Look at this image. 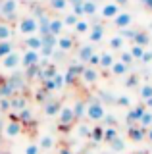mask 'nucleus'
I'll return each mask as SVG.
<instances>
[{"label": "nucleus", "instance_id": "nucleus-18", "mask_svg": "<svg viewBox=\"0 0 152 154\" xmlns=\"http://www.w3.org/2000/svg\"><path fill=\"white\" fill-rule=\"evenodd\" d=\"M23 45H25V48H29V50H37V52H39L42 48V38L39 35H29V37H25Z\"/></svg>", "mask_w": 152, "mask_h": 154}, {"label": "nucleus", "instance_id": "nucleus-11", "mask_svg": "<svg viewBox=\"0 0 152 154\" xmlns=\"http://www.w3.org/2000/svg\"><path fill=\"white\" fill-rule=\"evenodd\" d=\"M98 69L96 67H91V66H85V69H83V73H81V77L79 79L83 81L85 85H94L98 81Z\"/></svg>", "mask_w": 152, "mask_h": 154}, {"label": "nucleus", "instance_id": "nucleus-36", "mask_svg": "<svg viewBox=\"0 0 152 154\" xmlns=\"http://www.w3.org/2000/svg\"><path fill=\"white\" fill-rule=\"evenodd\" d=\"M123 46H125V38L121 35H116L110 38V48L112 50H123Z\"/></svg>", "mask_w": 152, "mask_h": 154}, {"label": "nucleus", "instance_id": "nucleus-8", "mask_svg": "<svg viewBox=\"0 0 152 154\" xmlns=\"http://www.w3.org/2000/svg\"><path fill=\"white\" fill-rule=\"evenodd\" d=\"M41 62V54L37 50H29V48H27L25 52H23L21 54V67H31V66H37Z\"/></svg>", "mask_w": 152, "mask_h": 154}, {"label": "nucleus", "instance_id": "nucleus-58", "mask_svg": "<svg viewBox=\"0 0 152 154\" xmlns=\"http://www.w3.org/2000/svg\"><path fill=\"white\" fill-rule=\"evenodd\" d=\"M144 106H146L148 110H152V98H148V100H146V102H144Z\"/></svg>", "mask_w": 152, "mask_h": 154}, {"label": "nucleus", "instance_id": "nucleus-45", "mask_svg": "<svg viewBox=\"0 0 152 154\" xmlns=\"http://www.w3.org/2000/svg\"><path fill=\"white\" fill-rule=\"evenodd\" d=\"M137 31L139 29H131V27H125V29H120V35L123 37V38H135V35H137Z\"/></svg>", "mask_w": 152, "mask_h": 154}, {"label": "nucleus", "instance_id": "nucleus-19", "mask_svg": "<svg viewBox=\"0 0 152 154\" xmlns=\"http://www.w3.org/2000/svg\"><path fill=\"white\" fill-rule=\"evenodd\" d=\"M12 37H14V27H12V23L0 19V42H2V41H10Z\"/></svg>", "mask_w": 152, "mask_h": 154}, {"label": "nucleus", "instance_id": "nucleus-59", "mask_svg": "<svg viewBox=\"0 0 152 154\" xmlns=\"http://www.w3.org/2000/svg\"><path fill=\"white\" fill-rule=\"evenodd\" d=\"M144 6H146V8H148L150 12H152V0H146V2H144Z\"/></svg>", "mask_w": 152, "mask_h": 154}, {"label": "nucleus", "instance_id": "nucleus-46", "mask_svg": "<svg viewBox=\"0 0 152 154\" xmlns=\"http://www.w3.org/2000/svg\"><path fill=\"white\" fill-rule=\"evenodd\" d=\"M42 89L46 91V93H54V91H58L56 89V83H54V79H46V81H42Z\"/></svg>", "mask_w": 152, "mask_h": 154}, {"label": "nucleus", "instance_id": "nucleus-27", "mask_svg": "<svg viewBox=\"0 0 152 154\" xmlns=\"http://www.w3.org/2000/svg\"><path fill=\"white\" fill-rule=\"evenodd\" d=\"M91 141L94 143H104V125H94L91 129Z\"/></svg>", "mask_w": 152, "mask_h": 154}, {"label": "nucleus", "instance_id": "nucleus-17", "mask_svg": "<svg viewBox=\"0 0 152 154\" xmlns=\"http://www.w3.org/2000/svg\"><path fill=\"white\" fill-rule=\"evenodd\" d=\"M89 38H91V42H100L104 38V27L102 23H93L91 29H89Z\"/></svg>", "mask_w": 152, "mask_h": 154}, {"label": "nucleus", "instance_id": "nucleus-3", "mask_svg": "<svg viewBox=\"0 0 152 154\" xmlns=\"http://www.w3.org/2000/svg\"><path fill=\"white\" fill-rule=\"evenodd\" d=\"M17 8H20L17 0H2V2H0V19L10 23L12 19L17 16Z\"/></svg>", "mask_w": 152, "mask_h": 154}, {"label": "nucleus", "instance_id": "nucleus-39", "mask_svg": "<svg viewBox=\"0 0 152 154\" xmlns=\"http://www.w3.org/2000/svg\"><path fill=\"white\" fill-rule=\"evenodd\" d=\"M139 81H141V77L137 75V73H131V75H127L125 77V87L127 89H135V87H141L139 85Z\"/></svg>", "mask_w": 152, "mask_h": 154}, {"label": "nucleus", "instance_id": "nucleus-12", "mask_svg": "<svg viewBox=\"0 0 152 154\" xmlns=\"http://www.w3.org/2000/svg\"><path fill=\"white\" fill-rule=\"evenodd\" d=\"M25 108H27V98L21 93L14 94L12 98H10V112L17 114V112H21V110H25Z\"/></svg>", "mask_w": 152, "mask_h": 154}, {"label": "nucleus", "instance_id": "nucleus-16", "mask_svg": "<svg viewBox=\"0 0 152 154\" xmlns=\"http://www.w3.org/2000/svg\"><path fill=\"white\" fill-rule=\"evenodd\" d=\"M94 54V46H93V42L91 45H81L77 48V60L81 62V64L87 66V62H89V58H91Z\"/></svg>", "mask_w": 152, "mask_h": 154}, {"label": "nucleus", "instance_id": "nucleus-55", "mask_svg": "<svg viewBox=\"0 0 152 154\" xmlns=\"http://www.w3.org/2000/svg\"><path fill=\"white\" fill-rule=\"evenodd\" d=\"M60 154H73V150H71L69 146H62L60 148Z\"/></svg>", "mask_w": 152, "mask_h": 154}, {"label": "nucleus", "instance_id": "nucleus-13", "mask_svg": "<svg viewBox=\"0 0 152 154\" xmlns=\"http://www.w3.org/2000/svg\"><path fill=\"white\" fill-rule=\"evenodd\" d=\"M56 48H60L62 52H71L75 48V38L69 37V35H60L58 37V42H56Z\"/></svg>", "mask_w": 152, "mask_h": 154}, {"label": "nucleus", "instance_id": "nucleus-43", "mask_svg": "<svg viewBox=\"0 0 152 154\" xmlns=\"http://www.w3.org/2000/svg\"><path fill=\"white\" fill-rule=\"evenodd\" d=\"M129 52H131V56L135 58V60H141V58H142V54H144V46H139V45H133Z\"/></svg>", "mask_w": 152, "mask_h": 154}, {"label": "nucleus", "instance_id": "nucleus-51", "mask_svg": "<svg viewBox=\"0 0 152 154\" xmlns=\"http://www.w3.org/2000/svg\"><path fill=\"white\" fill-rule=\"evenodd\" d=\"M87 66H91V67H98V66H100V54H96V52H94V54L89 58Z\"/></svg>", "mask_w": 152, "mask_h": 154}, {"label": "nucleus", "instance_id": "nucleus-30", "mask_svg": "<svg viewBox=\"0 0 152 154\" xmlns=\"http://www.w3.org/2000/svg\"><path fill=\"white\" fill-rule=\"evenodd\" d=\"M83 12H85V16H94V14L98 12L96 0H85L83 2Z\"/></svg>", "mask_w": 152, "mask_h": 154}, {"label": "nucleus", "instance_id": "nucleus-1", "mask_svg": "<svg viewBox=\"0 0 152 154\" xmlns=\"http://www.w3.org/2000/svg\"><path fill=\"white\" fill-rule=\"evenodd\" d=\"M106 116V108H104V104L100 102L98 98L91 100V102H87V112H85V118L89 119V122H102V118Z\"/></svg>", "mask_w": 152, "mask_h": 154}, {"label": "nucleus", "instance_id": "nucleus-5", "mask_svg": "<svg viewBox=\"0 0 152 154\" xmlns=\"http://www.w3.org/2000/svg\"><path fill=\"white\" fill-rule=\"evenodd\" d=\"M20 66H21V54L16 52V50L0 60V67H2V69H17Z\"/></svg>", "mask_w": 152, "mask_h": 154}, {"label": "nucleus", "instance_id": "nucleus-37", "mask_svg": "<svg viewBox=\"0 0 152 154\" xmlns=\"http://www.w3.org/2000/svg\"><path fill=\"white\" fill-rule=\"evenodd\" d=\"M139 125H141L142 129H148V127H152V110L146 108V112L142 114V118L139 119Z\"/></svg>", "mask_w": 152, "mask_h": 154}, {"label": "nucleus", "instance_id": "nucleus-50", "mask_svg": "<svg viewBox=\"0 0 152 154\" xmlns=\"http://www.w3.org/2000/svg\"><path fill=\"white\" fill-rule=\"evenodd\" d=\"M52 79H54V83H56V89H64V87H65V81H64V73H60V71H58V73H56L54 77H52Z\"/></svg>", "mask_w": 152, "mask_h": 154}, {"label": "nucleus", "instance_id": "nucleus-44", "mask_svg": "<svg viewBox=\"0 0 152 154\" xmlns=\"http://www.w3.org/2000/svg\"><path fill=\"white\" fill-rule=\"evenodd\" d=\"M62 21H64L65 27H68V25H73V27H75V23L79 21V17L75 16V14H65V16L62 17Z\"/></svg>", "mask_w": 152, "mask_h": 154}, {"label": "nucleus", "instance_id": "nucleus-15", "mask_svg": "<svg viewBox=\"0 0 152 154\" xmlns=\"http://www.w3.org/2000/svg\"><path fill=\"white\" fill-rule=\"evenodd\" d=\"M114 25H116L117 29H125V27H131V21H133V16L129 12H120L116 17L112 19Z\"/></svg>", "mask_w": 152, "mask_h": 154}, {"label": "nucleus", "instance_id": "nucleus-26", "mask_svg": "<svg viewBox=\"0 0 152 154\" xmlns=\"http://www.w3.org/2000/svg\"><path fill=\"white\" fill-rule=\"evenodd\" d=\"M110 71H112V75H127V71H129V66H125L123 62H120V60H116L114 62V66L110 67Z\"/></svg>", "mask_w": 152, "mask_h": 154}, {"label": "nucleus", "instance_id": "nucleus-32", "mask_svg": "<svg viewBox=\"0 0 152 154\" xmlns=\"http://www.w3.org/2000/svg\"><path fill=\"white\" fill-rule=\"evenodd\" d=\"M120 137V131H117V127H104V143L110 144L114 139Z\"/></svg>", "mask_w": 152, "mask_h": 154}, {"label": "nucleus", "instance_id": "nucleus-7", "mask_svg": "<svg viewBox=\"0 0 152 154\" xmlns=\"http://www.w3.org/2000/svg\"><path fill=\"white\" fill-rule=\"evenodd\" d=\"M127 139L133 141V143H142L146 139V129H142L139 123L129 125V127H127Z\"/></svg>", "mask_w": 152, "mask_h": 154}, {"label": "nucleus", "instance_id": "nucleus-29", "mask_svg": "<svg viewBox=\"0 0 152 154\" xmlns=\"http://www.w3.org/2000/svg\"><path fill=\"white\" fill-rule=\"evenodd\" d=\"M91 125L89 123H77V127H75V133H77V137H81V139H89L91 137Z\"/></svg>", "mask_w": 152, "mask_h": 154}, {"label": "nucleus", "instance_id": "nucleus-49", "mask_svg": "<svg viewBox=\"0 0 152 154\" xmlns=\"http://www.w3.org/2000/svg\"><path fill=\"white\" fill-rule=\"evenodd\" d=\"M25 154H41L42 150H41V146L37 143H31V144H27L25 146V150H23Z\"/></svg>", "mask_w": 152, "mask_h": 154}, {"label": "nucleus", "instance_id": "nucleus-28", "mask_svg": "<svg viewBox=\"0 0 152 154\" xmlns=\"http://www.w3.org/2000/svg\"><path fill=\"white\" fill-rule=\"evenodd\" d=\"M48 6L54 12H65L69 8V2L68 0H48Z\"/></svg>", "mask_w": 152, "mask_h": 154}, {"label": "nucleus", "instance_id": "nucleus-54", "mask_svg": "<svg viewBox=\"0 0 152 154\" xmlns=\"http://www.w3.org/2000/svg\"><path fill=\"white\" fill-rule=\"evenodd\" d=\"M141 62H142V64H150V62H152V50H144V54H142Z\"/></svg>", "mask_w": 152, "mask_h": 154}, {"label": "nucleus", "instance_id": "nucleus-56", "mask_svg": "<svg viewBox=\"0 0 152 154\" xmlns=\"http://www.w3.org/2000/svg\"><path fill=\"white\" fill-rule=\"evenodd\" d=\"M146 139H148V141L152 143V127H148V129H146Z\"/></svg>", "mask_w": 152, "mask_h": 154}, {"label": "nucleus", "instance_id": "nucleus-34", "mask_svg": "<svg viewBox=\"0 0 152 154\" xmlns=\"http://www.w3.org/2000/svg\"><path fill=\"white\" fill-rule=\"evenodd\" d=\"M16 50V46H14V42L12 41H2L0 42V60H2L4 56H8L10 52Z\"/></svg>", "mask_w": 152, "mask_h": 154}, {"label": "nucleus", "instance_id": "nucleus-31", "mask_svg": "<svg viewBox=\"0 0 152 154\" xmlns=\"http://www.w3.org/2000/svg\"><path fill=\"white\" fill-rule=\"evenodd\" d=\"M150 42V35L144 31H137L135 38H133V45H139V46H146Z\"/></svg>", "mask_w": 152, "mask_h": 154}, {"label": "nucleus", "instance_id": "nucleus-2", "mask_svg": "<svg viewBox=\"0 0 152 154\" xmlns=\"http://www.w3.org/2000/svg\"><path fill=\"white\" fill-rule=\"evenodd\" d=\"M37 31H39V21H37V17L33 16H25L20 19V23H17V33L20 35H37Z\"/></svg>", "mask_w": 152, "mask_h": 154}, {"label": "nucleus", "instance_id": "nucleus-25", "mask_svg": "<svg viewBox=\"0 0 152 154\" xmlns=\"http://www.w3.org/2000/svg\"><path fill=\"white\" fill-rule=\"evenodd\" d=\"M16 116H17V122H20L21 125H29V123L35 122V118H33V112H31L29 108H25V110H21V112H17Z\"/></svg>", "mask_w": 152, "mask_h": 154}, {"label": "nucleus", "instance_id": "nucleus-41", "mask_svg": "<svg viewBox=\"0 0 152 154\" xmlns=\"http://www.w3.org/2000/svg\"><path fill=\"white\" fill-rule=\"evenodd\" d=\"M50 98H52V96H50V93H46V91L42 89V87H41V91H37V94H35V100H37V102H41V104L48 102Z\"/></svg>", "mask_w": 152, "mask_h": 154}, {"label": "nucleus", "instance_id": "nucleus-53", "mask_svg": "<svg viewBox=\"0 0 152 154\" xmlns=\"http://www.w3.org/2000/svg\"><path fill=\"white\" fill-rule=\"evenodd\" d=\"M0 110L2 112H10V98H0Z\"/></svg>", "mask_w": 152, "mask_h": 154}, {"label": "nucleus", "instance_id": "nucleus-48", "mask_svg": "<svg viewBox=\"0 0 152 154\" xmlns=\"http://www.w3.org/2000/svg\"><path fill=\"white\" fill-rule=\"evenodd\" d=\"M100 102H110V104H116V96H114L112 93H106V91H102L100 93Z\"/></svg>", "mask_w": 152, "mask_h": 154}, {"label": "nucleus", "instance_id": "nucleus-33", "mask_svg": "<svg viewBox=\"0 0 152 154\" xmlns=\"http://www.w3.org/2000/svg\"><path fill=\"white\" fill-rule=\"evenodd\" d=\"M139 96H141L142 102H146L148 98H152V85H150V83L141 85V87H139Z\"/></svg>", "mask_w": 152, "mask_h": 154}, {"label": "nucleus", "instance_id": "nucleus-61", "mask_svg": "<svg viewBox=\"0 0 152 154\" xmlns=\"http://www.w3.org/2000/svg\"><path fill=\"white\" fill-rule=\"evenodd\" d=\"M0 154H10V152H0Z\"/></svg>", "mask_w": 152, "mask_h": 154}, {"label": "nucleus", "instance_id": "nucleus-14", "mask_svg": "<svg viewBox=\"0 0 152 154\" xmlns=\"http://www.w3.org/2000/svg\"><path fill=\"white\" fill-rule=\"evenodd\" d=\"M120 12H121V8L117 6L116 2H106V4L102 6V10H100V16H102L104 19H114Z\"/></svg>", "mask_w": 152, "mask_h": 154}, {"label": "nucleus", "instance_id": "nucleus-23", "mask_svg": "<svg viewBox=\"0 0 152 154\" xmlns=\"http://www.w3.org/2000/svg\"><path fill=\"white\" fill-rule=\"evenodd\" d=\"M73 108V114H75V119H83L85 118V112H87V102L85 100H75V104L71 106Z\"/></svg>", "mask_w": 152, "mask_h": 154}, {"label": "nucleus", "instance_id": "nucleus-20", "mask_svg": "<svg viewBox=\"0 0 152 154\" xmlns=\"http://www.w3.org/2000/svg\"><path fill=\"white\" fill-rule=\"evenodd\" d=\"M56 73H58V67H56V64H46V66H42L41 67V75H39V79L41 81H46V79H52Z\"/></svg>", "mask_w": 152, "mask_h": 154}, {"label": "nucleus", "instance_id": "nucleus-10", "mask_svg": "<svg viewBox=\"0 0 152 154\" xmlns=\"http://www.w3.org/2000/svg\"><path fill=\"white\" fill-rule=\"evenodd\" d=\"M62 104L58 98H50L48 102H44L42 104V110H44V116L46 118H56V116H58V112L62 110Z\"/></svg>", "mask_w": 152, "mask_h": 154}, {"label": "nucleus", "instance_id": "nucleus-42", "mask_svg": "<svg viewBox=\"0 0 152 154\" xmlns=\"http://www.w3.org/2000/svg\"><path fill=\"white\" fill-rule=\"evenodd\" d=\"M116 104L117 106H121V108H131V98L127 94H120V96H116Z\"/></svg>", "mask_w": 152, "mask_h": 154}, {"label": "nucleus", "instance_id": "nucleus-38", "mask_svg": "<svg viewBox=\"0 0 152 154\" xmlns=\"http://www.w3.org/2000/svg\"><path fill=\"white\" fill-rule=\"evenodd\" d=\"M89 29H91V23H89L87 19H79V21L75 23V33H79V35L89 33Z\"/></svg>", "mask_w": 152, "mask_h": 154}, {"label": "nucleus", "instance_id": "nucleus-57", "mask_svg": "<svg viewBox=\"0 0 152 154\" xmlns=\"http://www.w3.org/2000/svg\"><path fill=\"white\" fill-rule=\"evenodd\" d=\"M114 2H116V4H117V6H120V8H121V6H125V4H127V0H114Z\"/></svg>", "mask_w": 152, "mask_h": 154}, {"label": "nucleus", "instance_id": "nucleus-62", "mask_svg": "<svg viewBox=\"0 0 152 154\" xmlns=\"http://www.w3.org/2000/svg\"><path fill=\"white\" fill-rule=\"evenodd\" d=\"M102 154H110V152H102Z\"/></svg>", "mask_w": 152, "mask_h": 154}, {"label": "nucleus", "instance_id": "nucleus-40", "mask_svg": "<svg viewBox=\"0 0 152 154\" xmlns=\"http://www.w3.org/2000/svg\"><path fill=\"white\" fill-rule=\"evenodd\" d=\"M42 38V46H50V48H56V42H58V37H54L52 33H48V35L41 37Z\"/></svg>", "mask_w": 152, "mask_h": 154}, {"label": "nucleus", "instance_id": "nucleus-35", "mask_svg": "<svg viewBox=\"0 0 152 154\" xmlns=\"http://www.w3.org/2000/svg\"><path fill=\"white\" fill-rule=\"evenodd\" d=\"M125 148H127V144H125V141H123L121 137L114 139V141L110 143V150H112V152H123Z\"/></svg>", "mask_w": 152, "mask_h": 154}, {"label": "nucleus", "instance_id": "nucleus-52", "mask_svg": "<svg viewBox=\"0 0 152 154\" xmlns=\"http://www.w3.org/2000/svg\"><path fill=\"white\" fill-rule=\"evenodd\" d=\"M71 14H75V16L81 19V16H85V12H83V4H73V6H71Z\"/></svg>", "mask_w": 152, "mask_h": 154}, {"label": "nucleus", "instance_id": "nucleus-24", "mask_svg": "<svg viewBox=\"0 0 152 154\" xmlns=\"http://www.w3.org/2000/svg\"><path fill=\"white\" fill-rule=\"evenodd\" d=\"M114 62H116V58H114L112 52H102L100 54V69H110V67L114 66Z\"/></svg>", "mask_w": 152, "mask_h": 154}, {"label": "nucleus", "instance_id": "nucleus-4", "mask_svg": "<svg viewBox=\"0 0 152 154\" xmlns=\"http://www.w3.org/2000/svg\"><path fill=\"white\" fill-rule=\"evenodd\" d=\"M75 122H77V119H75L73 108L68 106V104H64V106H62V110L58 112V125H60V129H69Z\"/></svg>", "mask_w": 152, "mask_h": 154}, {"label": "nucleus", "instance_id": "nucleus-22", "mask_svg": "<svg viewBox=\"0 0 152 154\" xmlns=\"http://www.w3.org/2000/svg\"><path fill=\"white\" fill-rule=\"evenodd\" d=\"M41 146V150H44V152H48L52 150V148L56 146V139L52 137V135H42V137L39 139V143H37Z\"/></svg>", "mask_w": 152, "mask_h": 154}, {"label": "nucleus", "instance_id": "nucleus-47", "mask_svg": "<svg viewBox=\"0 0 152 154\" xmlns=\"http://www.w3.org/2000/svg\"><path fill=\"white\" fill-rule=\"evenodd\" d=\"M133 60H135V58L131 56V52H129V50H123V52H121V56H120V62H123L125 66H131V64H133Z\"/></svg>", "mask_w": 152, "mask_h": 154}, {"label": "nucleus", "instance_id": "nucleus-9", "mask_svg": "<svg viewBox=\"0 0 152 154\" xmlns=\"http://www.w3.org/2000/svg\"><path fill=\"white\" fill-rule=\"evenodd\" d=\"M23 131V125L17 122V119H10L6 125H4V135H6L8 139H16V137H20Z\"/></svg>", "mask_w": 152, "mask_h": 154}, {"label": "nucleus", "instance_id": "nucleus-60", "mask_svg": "<svg viewBox=\"0 0 152 154\" xmlns=\"http://www.w3.org/2000/svg\"><path fill=\"white\" fill-rule=\"evenodd\" d=\"M87 154H96V152H93V150H91V152H87Z\"/></svg>", "mask_w": 152, "mask_h": 154}, {"label": "nucleus", "instance_id": "nucleus-6", "mask_svg": "<svg viewBox=\"0 0 152 154\" xmlns=\"http://www.w3.org/2000/svg\"><path fill=\"white\" fill-rule=\"evenodd\" d=\"M146 112V106L144 102L142 104H137V106H131L129 112H127V125H135L139 123V119L142 118V114Z\"/></svg>", "mask_w": 152, "mask_h": 154}, {"label": "nucleus", "instance_id": "nucleus-21", "mask_svg": "<svg viewBox=\"0 0 152 154\" xmlns=\"http://www.w3.org/2000/svg\"><path fill=\"white\" fill-rule=\"evenodd\" d=\"M64 21H62V17H50V33L54 37H60V35H64Z\"/></svg>", "mask_w": 152, "mask_h": 154}]
</instances>
